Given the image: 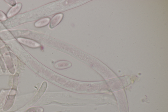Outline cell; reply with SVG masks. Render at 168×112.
I'll list each match as a JSON object with an SVG mask.
<instances>
[{"mask_svg": "<svg viewBox=\"0 0 168 112\" xmlns=\"http://www.w3.org/2000/svg\"><path fill=\"white\" fill-rule=\"evenodd\" d=\"M63 15L62 14H59L55 15L51 21L50 27L53 29L63 19Z\"/></svg>", "mask_w": 168, "mask_h": 112, "instance_id": "6da1fadb", "label": "cell"}, {"mask_svg": "<svg viewBox=\"0 0 168 112\" xmlns=\"http://www.w3.org/2000/svg\"><path fill=\"white\" fill-rule=\"evenodd\" d=\"M50 18H42L37 22L35 24L36 27H41L45 26L49 23Z\"/></svg>", "mask_w": 168, "mask_h": 112, "instance_id": "7a4b0ae2", "label": "cell"}]
</instances>
